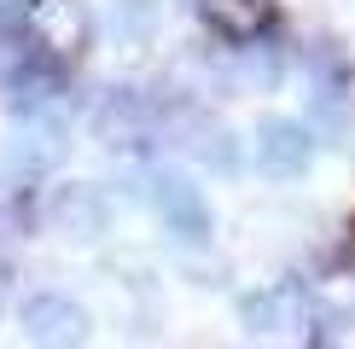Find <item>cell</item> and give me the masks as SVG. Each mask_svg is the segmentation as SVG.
<instances>
[{"label": "cell", "mask_w": 355, "mask_h": 349, "mask_svg": "<svg viewBox=\"0 0 355 349\" xmlns=\"http://www.w3.org/2000/svg\"><path fill=\"white\" fill-rule=\"evenodd\" d=\"M47 222L70 244H99L111 233V198L99 186H87V181H70V186H58L47 198Z\"/></svg>", "instance_id": "1"}, {"label": "cell", "mask_w": 355, "mask_h": 349, "mask_svg": "<svg viewBox=\"0 0 355 349\" xmlns=\"http://www.w3.org/2000/svg\"><path fill=\"white\" fill-rule=\"evenodd\" d=\"M94 134H99V145H111V152H128V145L152 140L157 134L152 99L135 93V87H111V93L94 105Z\"/></svg>", "instance_id": "2"}, {"label": "cell", "mask_w": 355, "mask_h": 349, "mask_svg": "<svg viewBox=\"0 0 355 349\" xmlns=\"http://www.w3.org/2000/svg\"><path fill=\"white\" fill-rule=\"evenodd\" d=\"M245 326H250V338H309V326H315V303H309L303 285L257 291V297L245 303Z\"/></svg>", "instance_id": "3"}, {"label": "cell", "mask_w": 355, "mask_h": 349, "mask_svg": "<svg viewBox=\"0 0 355 349\" xmlns=\"http://www.w3.org/2000/svg\"><path fill=\"white\" fill-rule=\"evenodd\" d=\"M146 198H152V210L164 215V227L181 244H204L210 239V210H204L198 186H192L187 174H152V181H146Z\"/></svg>", "instance_id": "4"}, {"label": "cell", "mask_w": 355, "mask_h": 349, "mask_svg": "<svg viewBox=\"0 0 355 349\" xmlns=\"http://www.w3.org/2000/svg\"><path fill=\"white\" fill-rule=\"evenodd\" d=\"M315 157V134L297 123H262L257 128V169L268 181H297Z\"/></svg>", "instance_id": "5"}, {"label": "cell", "mask_w": 355, "mask_h": 349, "mask_svg": "<svg viewBox=\"0 0 355 349\" xmlns=\"http://www.w3.org/2000/svg\"><path fill=\"white\" fill-rule=\"evenodd\" d=\"M24 338L29 343H82L87 338V314L58 291H35L24 303Z\"/></svg>", "instance_id": "6"}, {"label": "cell", "mask_w": 355, "mask_h": 349, "mask_svg": "<svg viewBox=\"0 0 355 349\" xmlns=\"http://www.w3.org/2000/svg\"><path fill=\"white\" fill-rule=\"evenodd\" d=\"M24 18H29L35 47H47V53L82 47V6L76 0H24Z\"/></svg>", "instance_id": "7"}, {"label": "cell", "mask_w": 355, "mask_h": 349, "mask_svg": "<svg viewBox=\"0 0 355 349\" xmlns=\"http://www.w3.org/2000/svg\"><path fill=\"white\" fill-rule=\"evenodd\" d=\"M309 123L327 140H338L349 128V82H344V64L332 53H327V76H315V87H309Z\"/></svg>", "instance_id": "8"}, {"label": "cell", "mask_w": 355, "mask_h": 349, "mask_svg": "<svg viewBox=\"0 0 355 349\" xmlns=\"http://www.w3.org/2000/svg\"><path fill=\"white\" fill-rule=\"evenodd\" d=\"M157 29H164V6L157 0H105L111 47H152Z\"/></svg>", "instance_id": "9"}, {"label": "cell", "mask_w": 355, "mask_h": 349, "mask_svg": "<svg viewBox=\"0 0 355 349\" xmlns=\"http://www.w3.org/2000/svg\"><path fill=\"white\" fill-rule=\"evenodd\" d=\"M198 12L221 41H257L268 29V0H198Z\"/></svg>", "instance_id": "10"}, {"label": "cell", "mask_w": 355, "mask_h": 349, "mask_svg": "<svg viewBox=\"0 0 355 349\" xmlns=\"http://www.w3.org/2000/svg\"><path fill=\"white\" fill-rule=\"evenodd\" d=\"M239 47H245V41H239ZM227 76L239 82L245 93H274V87L286 82V53H279V47H245L227 64Z\"/></svg>", "instance_id": "11"}, {"label": "cell", "mask_w": 355, "mask_h": 349, "mask_svg": "<svg viewBox=\"0 0 355 349\" xmlns=\"http://www.w3.org/2000/svg\"><path fill=\"white\" fill-rule=\"evenodd\" d=\"M198 157H204L210 169L233 174V169H239V140H233L227 128H204V140H198Z\"/></svg>", "instance_id": "12"}, {"label": "cell", "mask_w": 355, "mask_h": 349, "mask_svg": "<svg viewBox=\"0 0 355 349\" xmlns=\"http://www.w3.org/2000/svg\"><path fill=\"white\" fill-rule=\"evenodd\" d=\"M18 6H24V0H0V24H6V18H12Z\"/></svg>", "instance_id": "13"}]
</instances>
